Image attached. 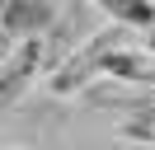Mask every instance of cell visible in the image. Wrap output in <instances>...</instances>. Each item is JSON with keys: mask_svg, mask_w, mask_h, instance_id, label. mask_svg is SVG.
<instances>
[{"mask_svg": "<svg viewBox=\"0 0 155 150\" xmlns=\"http://www.w3.org/2000/svg\"><path fill=\"white\" fill-rule=\"evenodd\" d=\"M122 42H132L122 24H117V28H104V33H94V38H89V42L80 47V52L71 56L66 66H57V80H52V89H57V94H75V89H85V84L94 80L99 70H108V56H113Z\"/></svg>", "mask_w": 155, "mask_h": 150, "instance_id": "cell-1", "label": "cell"}, {"mask_svg": "<svg viewBox=\"0 0 155 150\" xmlns=\"http://www.w3.org/2000/svg\"><path fill=\"white\" fill-rule=\"evenodd\" d=\"M38 66H42V33H28V38H19V47L10 52V61L0 70V112L10 103H19V94L28 89Z\"/></svg>", "mask_w": 155, "mask_h": 150, "instance_id": "cell-2", "label": "cell"}, {"mask_svg": "<svg viewBox=\"0 0 155 150\" xmlns=\"http://www.w3.org/2000/svg\"><path fill=\"white\" fill-rule=\"evenodd\" d=\"M94 5H104L122 28H146V33L155 28V5L150 0H94Z\"/></svg>", "mask_w": 155, "mask_h": 150, "instance_id": "cell-3", "label": "cell"}, {"mask_svg": "<svg viewBox=\"0 0 155 150\" xmlns=\"http://www.w3.org/2000/svg\"><path fill=\"white\" fill-rule=\"evenodd\" d=\"M122 136L127 141H155V108H141L122 122Z\"/></svg>", "mask_w": 155, "mask_h": 150, "instance_id": "cell-4", "label": "cell"}, {"mask_svg": "<svg viewBox=\"0 0 155 150\" xmlns=\"http://www.w3.org/2000/svg\"><path fill=\"white\" fill-rule=\"evenodd\" d=\"M10 38H14V28L0 24V70H5V61H10Z\"/></svg>", "mask_w": 155, "mask_h": 150, "instance_id": "cell-5", "label": "cell"}, {"mask_svg": "<svg viewBox=\"0 0 155 150\" xmlns=\"http://www.w3.org/2000/svg\"><path fill=\"white\" fill-rule=\"evenodd\" d=\"M146 42H150V56H155V28H150V38H146Z\"/></svg>", "mask_w": 155, "mask_h": 150, "instance_id": "cell-6", "label": "cell"}, {"mask_svg": "<svg viewBox=\"0 0 155 150\" xmlns=\"http://www.w3.org/2000/svg\"><path fill=\"white\" fill-rule=\"evenodd\" d=\"M0 150H24V145H0Z\"/></svg>", "mask_w": 155, "mask_h": 150, "instance_id": "cell-7", "label": "cell"}]
</instances>
